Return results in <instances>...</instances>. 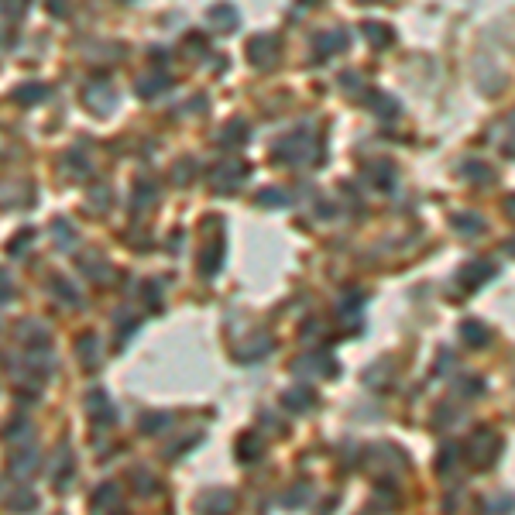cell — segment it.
<instances>
[{
	"mask_svg": "<svg viewBox=\"0 0 515 515\" xmlns=\"http://www.w3.org/2000/svg\"><path fill=\"white\" fill-rule=\"evenodd\" d=\"M498 447H502V440L495 437L491 430H478L471 437V443H467V461L474 467H491L498 461Z\"/></svg>",
	"mask_w": 515,
	"mask_h": 515,
	"instance_id": "obj_1",
	"label": "cell"
},
{
	"mask_svg": "<svg viewBox=\"0 0 515 515\" xmlns=\"http://www.w3.org/2000/svg\"><path fill=\"white\" fill-rule=\"evenodd\" d=\"M306 154H309V138L303 131H296V134H289V138H282V141L275 145L272 158H275V162H303Z\"/></svg>",
	"mask_w": 515,
	"mask_h": 515,
	"instance_id": "obj_2",
	"label": "cell"
},
{
	"mask_svg": "<svg viewBox=\"0 0 515 515\" xmlns=\"http://www.w3.org/2000/svg\"><path fill=\"white\" fill-rule=\"evenodd\" d=\"M248 59L255 62L258 69H268L275 59H279V45H275V38H268V35H258L248 42Z\"/></svg>",
	"mask_w": 515,
	"mask_h": 515,
	"instance_id": "obj_3",
	"label": "cell"
},
{
	"mask_svg": "<svg viewBox=\"0 0 515 515\" xmlns=\"http://www.w3.org/2000/svg\"><path fill=\"white\" fill-rule=\"evenodd\" d=\"M495 275H498V268H495V261H488V258H478V261L464 265V272H461V279L467 282L464 289H478V285H485Z\"/></svg>",
	"mask_w": 515,
	"mask_h": 515,
	"instance_id": "obj_4",
	"label": "cell"
},
{
	"mask_svg": "<svg viewBox=\"0 0 515 515\" xmlns=\"http://www.w3.org/2000/svg\"><path fill=\"white\" fill-rule=\"evenodd\" d=\"M461 337H464V344H467V347L481 351V347H488L491 330L481 323V320H464V323H461Z\"/></svg>",
	"mask_w": 515,
	"mask_h": 515,
	"instance_id": "obj_5",
	"label": "cell"
},
{
	"mask_svg": "<svg viewBox=\"0 0 515 515\" xmlns=\"http://www.w3.org/2000/svg\"><path fill=\"white\" fill-rule=\"evenodd\" d=\"M347 49V38L344 31H334V35H316V55L327 59V55H337V52Z\"/></svg>",
	"mask_w": 515,
	"mask_h": 515,
	"instance_id": "obj_6",
	"label": "cell"
},
{
	"mask_svg": "<svg viewBox=\"0 0 515 515\" xmlns=\"http://www.w3.org/2000/svg\"><path fill=\"white\" fill-rule=\"evenodd\" d=\"M231 502H234L231 491H213V495L203 498V515H227L231 512Z\"/></svg>",
	"mask_w": 515,
	"mask_h": 515,
	"instance_id": "obj_7",
	"label": "cell"
},
{
	"mask_svg": "<svg viewBox=\"0 0 515 515\" xmlns=\"http://www.w3.org/2000/svg\"><path fill=\"white\" fill-rule=\"evenodd\" d=\"M450 224H454L457 234H464V237H478V234L485 231V220H481L478 213H457Z\"/></svg>",
	"mask_w": 515,
	"mask_h": 515,
	"instance_id": "obj_8",
	"label": "cell"
},
{
	"mask_svg": "<svg viewBox=\"0 0 515 515\" xmlns=\"http://www.w3.org/2000/svg\"><path fill=\"white\" fill-rule=\"evenodd\" d=\"M282 402L292 412H306V409H313V392L309 388H292V392H285Z\"/></svg>",
	"mask_w": 515,
	"mask_h": 515,
	"instance_id": "obj_9",
	"label": "cell"
},
{
	"mask_svg": "<svg viewBox=\"0 0 515 515\" xmlns=\"http://www.w3.org/2000/svg\"><path fill=\"white\" fill-rule=\"evenodd\" d=\"M464 176L471 182H478V186H488L491 182V169L485 162H478V158H471V162H464Z\"/></svg>",
	"mask_w": 515,
	"mask_h": 515,
	"instance_id": "obj_10",
	"label": "cell"
},
{
	"mask_svg": "<svg viewBox=\"0 0 515 515\" xmlns=\"http://www.w3.org/2000/svg\"><path fill=\"white\" fill-rule=\"evenodd\" d=\"M364 35H371V45H375V49H388V45H392V28H385V25L364 21Z\"/></svg>",
	"mask_w": 515,
	"mask_h": 515,
	"instance_id": "obj_11",
	"label": "cell"
},
{
	"mask_svg": "<svg viewBox=\"0 0 515 515\" xmlns=\"http://www.w3.org/2000/svg\"><path fill=\"white\" fill-rule=\"evenodd\" d=\"M457 461H461V447H457V443H447V447L440 450V457H437V471L440 474H450Z\"/></svg>",
	"mask_w": 515,
	"mask_h": 515,
	"instance_id": "obj_12",
	"label": "cell"
},
{
	"mask_svg": "<svg viewBox=\"0 0 515 515\" xmlns=\"http://www.w3.org/2000/svg\"><path fill=\"white\" fill-rule=\"evenodd\" d=\"M457 395L461 399H481L485 395V382L481 378H461L457 382Z\"/></svg>",
	"mask_w": 515,
	"mask_h": 515,
	"instance_id": "obj_13",
	"label": "cell"
},
{
	"mask_svg": "<svg viewBox=\"0 0 515 515\" xmlns=\"http://www.w3.org/2000/svg\"><path fill=\"white\" fill-rule=\"evenodd\" d=\"M368 103L382 114V117H395L399 114V100H392V97H382V93H375V97H368Z\"/></svg>",
	"mask_w": 515,
	"mask_h": 515,
	"instance_id": "obj_14",
	"label": "cell"
},
{
	"mask_svg": "<svg viewBox=\"0 0 515 515\" xmlns=\"http://www.w3.org/2000/svg\"><path fill=\"white\" fill-rule=\"evenodd\" d=\"M210 18H213V25H220L224 31L237 28V14H234V7H227V4H224V7H213V14H210Z\"/></svg>",
	"mask_w": 515,
	"mask_h": 515,
	"instance_id": "obj_15",
	"label": "cell"
},
{
	"mask_svg": "<svg viewBox=\"0 0 515 515\" xmlns=\"http://www.w3.org/2000/svg\"><path fill=\"white\" fill-rule=\"evenodd\" d=\"M488 512L491 515H512L515 512V498L502 495V498H488Z\"/></svg>",
	"mask_w": 515,
	"mask_h": 515,
	"instance_id": "obj_16",
	"label": "cell"
},
{
	"mask_svg": "<svg viewBox=\"0 0 515 515\" xmlns=\"http://www.w3.org/2000/svg\"><path fill=\"white\" fill-rule=\"evenodd\" d=\"M258 200H261V206H289V196L282 189H265V193H258Z\"/></svg>",
	"mask_w": 515,
	"mask_h": 515,
	"instance_id": "obj_17",
	"label": "cell"
},
{
	"mask_svg": "<svg viewBox=\"0 0 515 515\" xmlns=\"http://www.w3.org/2000/svg\"><path fill=\"white\" fill-rule=\"evenodd\" d=\"M309 495H313V488H309V485H296V488H292V495H289L285 502H289V509H299V502H309Z\"/></svg>",
	"mask_w": 515,
	"mask_h": 515,
	"instance_id": "obj_18",
	"label": "cell"
},
{
	"mask_svg": "<svg viewBox=\"0 0 515 515\" xmlns=\"http://www.w3.org/2000/svg\"><path fill=\"white\" fill-rule=\"evenodd\" d=\"M165 86V76H148V79H141L138 83V90H141V97H154V90H162Z\"/></svg>",
	"mask_w": 515,
	"mask_h": 515,
	"instance_id": "obj_19",
	"label": "cell"
},
{
	"mask_svg": "<svg viewBox=\"0 0 515 515\" xmlns=\"http://www.w3.org/2000/svg\"><path fill=\"white\" fill-rule=\"evenodd\" d=\"M450 368H454V351H440L437 354V375H450Z\"/></svg>",
	"mask_w": 515,
	"mask_h": 515,
	"instance_id": "obj_20",
	"label": "cell"
},
{
	"mask_svg": "<svg viewBox=\"0 0 515 515\" xmlns=\"http://www.w3.org/2000/svg\"><path fill=\"white\" fill-rule=\"evenodd\" d=\"M42 97H45V90H42V86H21V100L38 103Z\"/></svg>",
	"mask_w": 515,
	"mask_h": 515,
	"instance_id": "obj_21",
	"label": "cell"
},
{
	"mask_svg": "<svg viewBox=\"0 0 515 515\" xmlns=\"http://www.w3.org/2000/svg\"><path fill=\"white\" fill-rule=\"evenodd\" d=\"M509 213H515V196H509Z\"/></svg>",
	"mask_w": 515,
	"mask_h": 515,
	"instance_id": "obj_22",
	"label": "cell"
}]
</instances>
